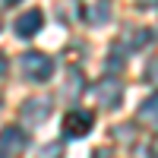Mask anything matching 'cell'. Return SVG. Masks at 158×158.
Returning <instances> with one entry per match:
<instances>
[{
  "label": "cell",
  "instance_id": "cell-1",
  "mask_svg": "<svg viewBox=\"0 0 158 158\" xmlns=\"http://www.w3.org/2000/svg\"><path fill=\"white\" fill-rule=\"evenodd\" d=\"M19 70L25 73V79H29V82H48V79L54 76V60H51L48 54L29 51V54H22Z\"/></svg>",
  "mask_w": 158,
  "mask_h": 158
},
{
  "label": "cell",
  "instance_id": "cell-2",
  "mask_svg": "<svg viewBox=\"0 0 158 158\" xmlns=\"http://www.w3.org/2000/svg\"><path fill=\"white\" fill-rule=\"evenodd\" d=\"M92 95L98 98V108L114 111V108H120V101H123V82L117 76H104V79H98V85L92 89Z\"/></svg>",
  "mask_w": 158,
  "mask_h": 158
},
{
  "label": "cell",
  "instance_id": "cell-3",
  "mask_svg": "<svg viewBox=\"0 0 158 158\" xmlns=\"http://www.w3.org/2000/svg\"><path fill=\"white\" fill-rule=\"evenodd\" d=\"M92 127H95V114H92V111H70L67 117H63V123H60V130H63V136H67V139H82V136H89Z\"/></svg>",
  "mask_w": 158,
  "mask_h": 158
},
{
  "label": "cell",
  "instance_id": "cell-4",
  "mask_svg": "<svg viewBox=\"0 0 158 158\" xmlns=\"http://www.w3.org/2000/svg\"><path fill=\"white\" fill-rule=\"evenodd\" d=\"M51 111H54V101H51V98H29V101L22 104L19 117H22L25 127H41L48 117H51Z\"/></svg>",
  "mask_w": 158,
  "mask_h": 158
},
{
  "label": "cell",
  "instance_id": "cell-5",
  "mask_svg": "<svg viewBox=\"0 0 158 158\" xmlns=\"http://www.w3.org/2000/svg\"><path fill=\"white\" fill-rule=\"evenodd\" d=\"M29 149V136H25L22 127H6L0 130V152L3 155H19Z\"/></svg>",
  "mask_w": 158,
  "mask_h": 158
},
{
  "label": "cell",
  "instance_id": "cell-6",
  "mask_svg": "<svg viewBox=\"0 0 158 158\" xmlns=\"http://www.w3.org/2000/svg\"><path fill=\"white\" fill-rule=\"evenodd\" d=\"M41 25H44V13L35 6V10H25L22 16L13 22V29H16V35H19V38H32V35L41 32Z\"/></svg>",
  "mask_w": 158,
  "mask_h": 158
},
{
  "label": "cell",
  "instance_id": "cell-7",
  "mask_svg": "<svg viewBox=\"0 0 158 158\" xmlns=\"http://www.w3.org/2000/svg\"><path fill=\"white\" fill-rule=\"evenodd\" d=\"M136 120H139L142 127H149V130H158V95H149L146 101L139 104Z\"/></svg>",
  "mask_w": 158,
  "mask_h": 158
},
{
  "label": "cell",
  "instance_id": "cell-8",
  "mask_svg": "<svg viewBox=\"0 0 158 158\" xmlns=\"http://www.w3.org/2000/svg\"><path fill=\"white\" fill-rule=\"evenodd\" d=\"M85 19L92 25H104V22H111V0H95L89 10H85Z\"/></svg>",
  "mask_w": 158,
  "mask_h": 158
},
{
  "label": "cell",
  "instance_id": "cell-9",
  "mask_svg": "<svg viewBox=\"0 0 158 158\" xmlns=\"http://www.w3.org/2000/svg\"><path fill=\"white\" fill-rule=\"evenodd\" d=\"M82 89H85V79H82V73H67V82H63V98H70V101H76L79 95H82Z\"/></svg>",
  "mask_w": 158,
  "mask_h": 158
},
{
  "label": "cell",
  "instance_id": "cell-10",
  "mask_svg": "<svg viewBox=\"0 0 158 158\" xmlns=\"http://www.w3.org/2000/svg\"><path fill=\"white\" fill-rule=\"evenodd\" d=\"M146 41H149V32H146V29H127L123 41L117 44V48H123V51H136V48H142Z\"/></svg>",
  "mask_w": 158,
  "mask_h": 158
},
{
  "label": "cell",
  "instance_id": "cell-11",
  "mask_svg": "<svg viewBox=\"0 0 158 158\" xmlns=\"http://www.w3.org/2000/svg\"><path fill=\"white\" fill-rule=\"evenodd\" d=\"M63 155V146L60 142H48V146L38 149V158H60Z\"/></svg>",
  "mask_w": 158,
  "mask_h": 158
},
{
  "label": "cell",
  "instance_id": "cell-12",
  "mask_svg": "<svg viewBox=\"0 0 158 158\" xmlns=\"http://www.w3.org/2000/svg\"><path fill=\"white\" fill-rule=\"evenodd\" d=\"M146 82L149 85H158V57H152L146 63Z\"/></svg>",
  "mask_w": 158,
  "mask_h": 158
},
{
  "label": "cell",
  "instance_id": "cell-13",
  "mask_svg": "<svg viewBox=\"0 0 158 158\" xmlns=\"http://www.w3.org/2000/svg\"><path fill=\"white\" fill-rule=\"evenodd\" d=\"M6 70H10V60H6V54H0V79L6 76Z\"/></svg>",
  "mask_w": 158,
  "mask_h": 158
},
{
  "label": "cell",
  "instance_id": "cell-14",
  "mask_svg": "<svg viewBox=\"0 0 158 158\" xmlns=\"http://www.w3.org/2000/svg\"><path fill=\"white\" fill-rule=\"evenodd\" d=\"M95 158H114V152H111V149H98Z\"/></svg>",
  "mask_w": 158,
  "mask_h": 158
},
{
  "label": "cell",
  "instance_id": "cell-15",
  "mask_svg": "<svg viewBox=\"0 0 158 158\" xmlns=\"http://www.w3.org/2000/svg\"><path fill=\"white\" fill-rule=\"evenodd\" d=\"M136 3H139L142 10H149V6H158V0H136Z\"/></svg>",
  "mask_w": 158,
  "mask_h": 158
},
{
  "label": "cell",
  "instance_id": "cell-16",
  "mask_svg": "<svg viewBox=\"0 0 158 158\" xmlns=\"http://www.w3.org/2000/svg\"><path fill=\"white\" fill-rule=\"evenodd\" d=\"M133 158H152V155H149V152H136Z\"/></svg>",
  "mask_w": 158,
  "mask_h": 158
},
{
  "label": "cell",
  "instance_id": "cell-17",
  "mask_svg": "<svg viewBox=\"0 0 158 158\" xmlns=\"http://www.w3.org/2000/svg\"><path fill=\"white\" fill-rule=\"evenodd\" d=\"M3 3H6V6H13V3H19V0H3Z\"/></svg>",
  "mask_w": 158,
  "mask_h": 158
},
{
  "label": "cell",
  "instance_id": "cell-18",
  "mask_svg": "<svg viewBox=\"0 0 158 158\" xmlns=\"http://www.w3.org/2000/svg\"><path fill=\"white\" fill-rule=\"evenodd\" d=\"M0 158H6V155H3V152H0Z\"/></svg>",
  "mask_w": 158,
  "mask_h": 158
}]
</instances>
